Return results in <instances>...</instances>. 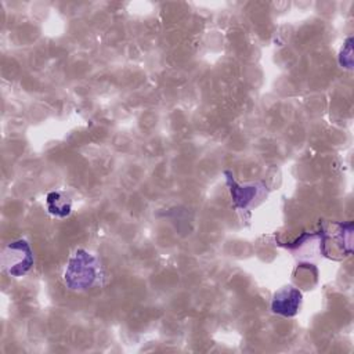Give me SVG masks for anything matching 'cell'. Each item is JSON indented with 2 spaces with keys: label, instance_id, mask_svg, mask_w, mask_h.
Listing matches in <instances>:
<instances>
[{
  "label": "cell",
  "instance_id": "3957f363",
  "mask_svg": "<svg viewBox=\"0 0 354 354\" xmlns=\"http://www.w3.org/2000/svg\"><path fill=\"white\" fill-rule=\"evenodd\" d=\"M301 304V293L293 286L283 288L274 295L271 308L275 314L283 317H293L297 314Z\"/></svg>",
  "mask_w": 354,
  "mask_h": 354
},
{
  "label": "cell",
  "instance_id": "277c9868",
  "mask_svg": "<svg viewBox=\"0 0 354 354\" xmlns=\"http://www.w3.org/2000/svg\"><path fill=\"white\" fill-rule=\"evenodd\" d=\"M225 174L228 176L227 177V184L230 187V192H231L235 207L246 209L252 203V201L256 198V195L259 194L257 184H250V185H243L242 187V185H238L235 183V180L231 177V174L228 171Z\"/></svg>",
  "mask_w": 354,
  "mask_h": 354
},
{
  "label": "cell",
  "instance_id": "7a4b0ae2",
  "mask_svg": "<svg viewBox=\"0 0 354 354\" xmlns=\"http://www.w3.org/2000/svg\"><path fill=\"white\" fill-rule=\"evenodd\" d=\"M1 266L11 277H21L26 274L33 266V253L29 243L19 239L7 245L1 254Z\"/></svg>",
  "mask_w": 354,
  "mask_h": 354
},
{
  "label": "cell",
  "instance_id": "5b68a950",
  "mask_svg": "<svg viewBox=\"0 0 354 354\" xmlns=\"http://www.w3.org/2000/svg\"><path fill=\"white\" fill-rule=\"evenodd\" d=\"M47 209L54 216L65 217L71 213V201L62 192H50L47 195Z\"/></svg>",
  "mask_w": 354,
  "mask_h": 354
},
{
  "label": "cell",
  "instance_id": "6da1fadb",
  "mask_svg": "<svg viewBox=\"0 0 354 354\" xmlns=\"http://www.w3.org/2000/svg\"><path fill=\"white\" fill-rule=\"evenodd\" d=\"M100 278L101 267L97 259L83 249L76 250L64 272L66 286L73 290H86L97 283Z\"/></svg>",
  "mask_w": 354,
  "mask_h": 354
}]
</instances>
